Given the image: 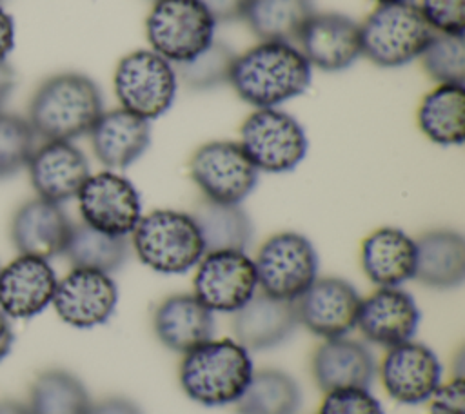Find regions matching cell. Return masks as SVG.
I'll return each mask as SVG.
<instances>
[{
    "label": "cell",
    "mask_w": 465,
    "mask_h": 414,
    "mask_svg": "<svg viewBox=\"0 0 465 414\" xmlns=\"http://www.w3.org/2000/svg\"><path fill=\"white\" fill-rule=\"evenodd\" d=\"M312 67L289 42H258L236 54L229 84L236 94L256 109L278 107L307 91Z\"/></svg>",
    "instance_id": "cell-1"
},
{
    "label": "cell",
    "mask_w": 465,
    "mask_h": 414,
    "mask_svg": "<svg viewBox=\"0 0 465 414\" xmlns=\"http://www.w3.org/2000/svg\"><path fill=\"white\" fill-rule=\"evenodd\" d=\"M104 113L98 84L84 73L65 71L45 78L31 96L29 116L36 138L67 140L89 134Z\"/></svg>",
    "instance_id": "cell-2"
},
{
    "label": "cell",
    "mask_w": 465,
    "mask_h": 414,
    "mask_svg": "<svg viewBox=\"0 0 465 414\" xmlns=\"http://www.w3.org/2000/svg\"><path fill=\"white\" fill-rule=\"evenodd\" d=\"M252 374L251 354L234 338L207 340L185 352L178 367L182 390L203 407L236 403Z\"/></svg>",
    "instance_id": "cell-3"
},
{
    "label": "cell",
    "mask_w": 465,
    "mask_h": 414,
    "mask_svg": "<svg viewBox=\"0 0 465 414\" xmlns=\"http://www.w3.org/2000/svg\"><path fill=\"white\" fill-rule=\"evenodd\" d=\"M138 260L160 274H185L205 254L200 229L191 212L154 209L140 218L131 232Z\"/></svg>",
    "instance_id": "cell-4"
},
{
    "label": "cell",
    "mask_w": 465,
    "mask_h": 414,
    "mask_svg": "<svg viewBox=\"0 0 465 414\" xmlns=\"http://www.w3.org/2000/svg\"><path fill=\"white\" fill-rule=\"evenodd\" d=\"M434 31L411 2L378 4L360 25L361 56L378 67H401L420 58Z\"/></svg>",
    "instance_id": "cell-5"
},
{
    "label": "cell",
    "mask_w": 465,
    "mask_h": 414,
    "mask_svg": "<svg viewBox=\"0 0 465 414\" xmlns=\"http://www.w3.org/2000/svg\"><path fill=\"white\" fill-rule=\"evenodd\" d=\"M113 85L122 109L153 122L173 107L178 76L174 65L153 49H136L116 64Z\"/></svg>",
    "instance_id": "cell-6"
},
{
    "label": "cell",
    "mask_w": 465,
    "mask_h": 414,
    "mask_svg": "<svg viewBox=\"0 0 465 414\" xmlns=\"http://www.w3.org/2000/svg\"><path fill=\"white\" fill-rule=\"evenodd\" d=\"M238 143L258 172L271 174L296 169L309 149L303 125L278 107L252 111L240 127Z\"/></svg>",
    "instance_id": "cell-7"
},
{
    "label": "cell",
    "mask_w": 465,
    "mask_h": 414,
    "mask_svg": "<svg viewBox=\"0 0 465 414\" xmlns=\"http://www.w3.org/2000/svg\"><path fill=\"white\" fill-rule=\"evenodd\" d=\"M252 261L260 292L287 301H296L318 278L320 269L314 245L294 231L269 236Z\"/></svg>",
    "instance_id": "cell-8"
},
{
    "label": "cell",
    "mask_w": 465,
    "mask_h": 414,
    "mask_svg": "<svg viewBox=\"0 0 465 414\" xmlns=\"http://www.w3.org/2000/svg\"><path fill=\"white\" fill-rule=\"evenodd\" d=\"M216 22L198 0H156L145 20L151 49L173 65L185 64L214 42Z\"/></svg>",
    "instance_id": "cell-9"
},
{
    "label": "cell",
    "mask_w": 465,
    "mask_h": 414,
    "mask_svg": "<svg viewBox=\"0 0 465 414\" xmlns=\"http://www.w3.org/2000/svg\"><path fill=\"white\" fill-rule=\"evenodd\" d=\"M189 174L205 200L242 203L258 183V169L238 142L213 140L189 160Z\"/></svg>",
    "instance_id": "cell-10"
},
{
    "label": "cell",
    "mask_w": 465,
    "mask_h": 414,
    "mask_svg": "<svg viewBox=\"0 0 465 414\" xmlns=\"http://www.w3.org/2000/svg\"><path fill=\"white\" fill-rule=\"evenodd\" d=\"M193 289L209 310L232 314L258 292L254 261L245 251L205 252L196 265Z\"/></svg>",
    "instance_id": "cell-11"
},
{
    "label": "cell",
    "mask_w": 465,
    "mask_h": 414,
    "mask_svg": "<svg viewBox=\"0 0 465 414\" xmlns=\"http://www.w3.org/2000/svg\"><path fill=\"white\" fill-rule=\"evenodd\" d=\"M76 198L82 222L107 234L127 238L143 216L138 189L116 171L89 174Z\"/></svg>",
    "instance_id": "cell-12"
},
{
    "label": "cell",
    "mask_w": 465,
    "mask_h": 414,
    "mask_svg": "<svg viewBox=\"0 0 465 414\" xmlns=\"http://www.w3.org/2000/svg\"><path fill=\"white\" fill-rule=\"evenodd\" d=\"M51 303L60 320L71 327H100L116 312L118 285L107 272L71 269L58 280Z\"/></svg>",
    "instance_id": "cell-13"
},
{
    "label": "cell",
    "mask_w": 465,
    "mask_h": 414,
    "mask_svg": "<svg viewBox=\"0 0 465 414\" xmlns=\"http://www.w3.org/2000/svg\"><path fill=\"white\" fill-rule=\"evenodd\" d=\"M378 374L392 399L403 405H420L429 401L440 387L441 363L430 347L409 340L387 349Z\"/></svg>",
    "instance_id": "cell-14"
},
{
    "label": "cell",
    "mask_w": 465,
    "mask_h": 414,
    "mask_svg": "<svg viewBox=\"0 0 465 414\" xmlns=\"http://www.w3.org/2000/svg\"><path fill=\"white\" fill-rule=\"evenodd\" d=\"M361 296L356 287L336 276L316 278L294 301L300 325L318 338L347 336L356 327Z\"/></svg>",
    "instance_id": "cell-15"
},
{
    "label": "cell",
    "mask_w": 465,
    "mask_h": 414,
    "mask_svg": "<svg viewBox=\"0 0 465 414\" xmlns=\"http://www.w3.org/2000/svg\"><path fill=\"white\" fill-rule=\"evenodd\" d=\"M27 171L38 198L60 205L76 198L91 174L84 151L67 140H49L35 147Z\"/></svg>",
    "instance_id": "cell-16"
},
{
    "label": "cell",
    "mask_w": 465,
    "mask_h": 414,
    "mask_svg": "<svg viewBox=\"0 0 465 414\" xmlns=\"http://www.w3.org/2000/svg\"><path fill=\"white\" fill-rule=\"evenodd\" d=\"M420 320V307L407 291L378 287L361 300L356 327L367 341L391 349L412 340Z\"/></svg>",
    "instance_id": "cell-17"
},
{
    "label": "cell",
    "mask_w": 465,
    "mask_h": 414,
    "mask_svg": "<svg viewBox=\"0 0 465 414\" xmlns=\"http://www.w3.org/2000/svg\"><path fill=\"white\" fill-rule=\"evenodd\" d=\"M296 42L309 65L325 73L343 71L361 56L360 25L341 13H314Z\"/></svg>",
    "instance_id": "cell-18"
},
{
    "label": "cell",
    "mask_w": 465,
    "mask_h": 414,
    "mask_svg": "<svg viewBox=\"0 0 465 414\" xmlns=\"http://www.w3.org/2000/svg\"><path fill=\"white\" fill-rule=\"evenodd\" d=\"M56 283L49 260L18 254L0 269V310L7 318H33L51 305Z\"/></svg>",
    "instance_id": "cell-19"
},
{
    "label": "cell",
    "mask_w": 465,
    "mask_h": 414,
    "mask_svg": "<svg viewBox=\"0 0 465 414\" xmlns=\"http://www.w3.org/2000/svg\"><path fill=\"white\" fill-rule=\"evenodd\" d=\"M71 229L73 222L60 203L36 196L15 211L9 234L20 254L51 260L64 252Z\"/></svg>",
    "instance_id": "cell-20"
},
{
    "label": "cell",
    "mask_w": 465,
    "mask_h": 414,
    "mask_svg": "<svg viewBox=\"0 0 465 414\" xmlns=\"http://www.w3.org/2000/svg\"><path fill=\"white\" fill-rule=\"evenodd\" d=\"M300 321L294 301L256 292L242 309L232 312V336L249 352L269 350L292 338Z\"/></svg>",
    "instance_id": "cell-21"
},
{
    "label": "cell",
    "mask_w": 465,
    "mask_h": 414,
    "mask_svg": "<svg viewBox=\"0 0 465 414\" xmlns=\"http://www.w3.org/2000/svg\"><path fill=\"white\" fill-rule=\"evenodd\" d=\"M378 372L372 350L347 336L325 340L311 358V374L320 390L361 387L369 389Z\"/></svg>",
    "instance_id": "cell-22"
},
{
    "label": "cell",
    "mask_w": 465,
    "mask_h": 414,
    "mask_svg": "<svg viewBox=\"0 0 465 414\" xmlns=\"http://www.w3.org/2000/svg\"><path fill=\"white\" fill-rule=\"evenodd\" d=\"M91 147L100 163L127 169L140 160L151 145V122L118 107L104 111L89 131Z\"/></svg>",
    "instance_id": "cell-23"
},
{
    "label": "cell",
    "mask_w": 465,
    "mask_h": 414,
    "mask_svg": "<svg viewBox=\"0 0 465 414\" xmlns=\"http://www.w3.org/2000/svg\"><path fill=\"white\" fill-rule=\"evenodd\" d=\"M153 330L163 347L185 354L214 336V312L194 294H171L156 305Z\"/></svg>",
    "instance_id": "cell-24"
},
{
    "label": "cell",
    "mask_w": 465,
    "mask_h": 414,
    "mask_svg": "<svg viewBox=\"0 0 465 414\" xmlns=\"http://www.w3.org/2000/svg\"><path fill=\"white\" fill-rule=\"evenodd\" d=\"M360 263L376 287H401L414 278L416 242L398 227H380L361 242Z\"/></svg>",
    "instance_id": "cell-25"
},
{
    "label": "cell",
    "mask_w": 465,
    "mask_h": 414,
    "mask_svg": "<svg viewBox=\"0 0 465 414\" xmlns=\"http://www.w3.org/2000/svg\"><path fill=\"white\" fill-rule=\"evenodd\" d=\"M416 242L414 280L436 291L456 289L465 280V240L454 229H432Z\"/></svg>",
    "instance_id": "cell-26"
},
{
    "label": "cell",
    "mask_w": 465,
    "mask_h": 414,
    "mask_svg": "<svg viewBox=\"0 0 465 414\" xmlns=\"http://www.w3.org/2000/svg\"><path fill=\"white\" fill-rule=\"evenodd\" d=\"M194 218L205 252L247 251L254 236V225L240 203H218L200 200L191 212Z\"/></svg>",
    "instance_id": "cell-27"
},
{
    "label": "cell",
    "mask_w": 465,
    "mask_h": 414,
    "mask_svg": "<svg viewBox=\"0 0 465 414\" xmlns=\"http://www.w3.org/2000/svg\"><path fill=\"white\" fill-rule=\"evenodd\" d=\"M418 127L443 147L461 145L465 138V91L458 84H438L418 107Z\"/></svg>",
    "instance_id": "cell-28"
},
{
    "label": "cell",
    "mask_w": 465,
    "mask_h": 414,
    "mask_svg": "<svg viewBox=\"0 0 465 414\" xmlns=\"http://www.w3.org/2000/svg\"><path fill=\"white\" fill-rule=\"evenodd\" d=\"M312 0H249L245 20L260 42H296L314 15Z\"/></svg>",
    "instance_id": "cell-29"
},
{
    "label": "cell",
    "mask_w": 465,
    "mask_h": 414,
    "mask_svg": "<svg viewBox=\"0 0 465 414\" xmlns=\"http://www.w3.org/2000/svg\"><path fill=\"white\" fill-rule=\"evenodd\" d=\"M234 405L236 414H298L302 389L282 369L254 370L247 389Z\"/></svg>",
    "instance_id": "cell-30"
},
{
    "label": "cell",
    "mask_w": 465,
    "mask_h": 414,
    "mask_svg": "<svg viewBox=\"0 0 465 414\" xmlns=\"http://www.w3.org/2000/svg\"><path fill=\"white\" fill-rule=\"evenodd\" d=\"M73 269H93L113 274L129 258V240L96 231L89 225L73 223L69 240L62 252Z\"/></svg>",
    "instance_id": "cell-31"
},
{
    "label": "cell",
    "mask_w": 465,
    "mask_h": 414,
    "mask_svg": "<svg viewBox=\"0 0 465 414\" xmlns=\"http://www.w3.org/2000/svg\"><path fill=\"white\" fill-rule=\"evenodd\" d=\"M93 401L82 380L64 369L40 372L29 390L31 414H87Z\"/></svg>",
    "instance_id": "cell-32"
},
{
    "label": "cell",
    "mask_w": 465,
    "mask_h": 414,
    "mask_svg": "<svg viewBox=\"0 0 465 414\" xmlns=\"http://www.w3.org/2000/svg\"><path fill=\"white\" fill-rule=\"evenodd\" d=\"M236 53L225 44L214 38V42L203 49L193 60L174 65L176 76L194 91L216 89L229 84V74Z\"/></svg>",
    "instance_id": "cell-33"
},
{
    "label": "cell",
    "mask_w": 465,
    "mask_h": 414,
    "mask_svg": "<svg viewBox=\"0 0 465 414\" xmlns=\"http://www.w3.org/2000/svg\"><path fill=\"white\" fill-rule=\"evenodd\" d=\"M423 71L436 84L465 82V38L463 34L434 33L420 54Z\"/></svg>",
    "instance_id": "cell-34"
},
{
    "label": "cell",
    "mask_w": 465,
    "mask_h": 414,
    "mask_svg": "<svg viewBox=\"0 0 465 414\" xmlns=\"http://www.w3.org/2000/svg\"><path fill=\"white\" fill-rule=\"evenodd\" d=\"M35 147L36 134L27 118L0 111V180L27 167Z\"/></svg>",
    "instance_id": "cell-35"
},
{
    "label": "cell",
    "mask_w": 465,
    "mask_h": 414,
    "mask_svg": "<svg viewBox=\"0 0 465 414\" xmlns=\"http://www.w3.org/2000/svg\"><path fill=\"white\" fill-rule=\"evenodd\" d=\"M318 414H385L381 403L369 389L351 387L325 392Z\"/></svg>",
    "instance_id": "cell-36"
},
{
    "label": "cell",
    "mask_w": 465,
    "mask_h": 414,
    "mask_svg": "<svg viewBox=\"0 0 465 414\" xmlns=\"http://www.w3.org/2000/svg\"><path fill=\"white\" fill-rule=\"evenodd\" d=\"M418 7L434 33L463 34L465 0H421Z\"/></svg>",
    "instance_id": "cell-37"
},
{
    "label": "cell",
    "mask_w": 465,
    "mask_h": 414,
    "mask_svg": "<svg viewBox=\"0 0 465 414\" xmlns=\"http://www.w3.org/2000/svg\"><path fill=\"white\" fill-rule=\"evenodd\" d=\"M429 414H465V380L454 376L441 381L429 399Z\"/></svg>",
    "instance_id": "cell-38"
},
{
    "label": "cell",
    "mask_w": 465,
    "mask_h": 414,
    "mask_svg": "<svg viewBox=\"0 0 465 414\" xmlns=\"http://www.w3.org/2000/svg\"><path fill=\"white\" fill-rule=\"evenodd\" d=\"M205 11L218 22H232L245 16L249 0H198Z\"/></svg>",
    "instance_id": "cell-39"
},
{
    "label": "cell",
    "mask_w": 465,
    "mask_h": 414,
    "mask_svg": "<svg viewBox=\"0 0 465 414\" xmlns=\"http://www.w3.org/2000/svg\"><path fill=\"white\" fill-rule=\"evenodd\" d=\"M87 414H143V412L133 399L124 396H111L98 403H93Z\"/></svg>",
    "instance_id": "cell-40"
},
{
    "label": "cell",
    "mask_w": 465,
    "mask_h": 414,
    "mask_svg": "<svg viewBox=\"0 0 465 414\" xmlns=\"http://www.w3.org/2000/svg\"><path fill=\"white\" fill-rule=\"evenodd\" d=\"M15 47V22L13 16L0 5V62L7 60V54Z\"/></svg>",
    "instance_id": "cell-41"
},
{
    "label": "cell",
    "mask_w": 465,
    "mask_h": 414,
    "mask_svg": "<svg viewBox=\"0 0 465 414\" xmlns=\"http://www.w3.org/2000/svg\"><path fill=\"white\" fill-rule=\"evenodd\" d=\"M15 85H16V73L11 67V64H7V60H2L0 62V111L9 100V96L13 94Z\"/></svg>",
    "instance_id": "cell-42"
},
{
    "label": "cell",
    "mask_w": 465,
    "mask_h": 414,
    "mask_svg": "<svg viewBox=\"0 0 465 414\" xmlns=\"http://www.w3.org/2000/svg\"><path fill=\"white\" fill-rule=\"evenodd\" d=\"M15 341V334H13V327L9 318L0 310V361L9 354L11 347Z\"/></svg>",
    "instance_id": "cell-43"
},
{
    "label": "cell",
    "mask_w": 465,
    "mask_h": 414,
    "mask_svg": "<svg viewBox=\"0 0 465 414\" xmlns=\"http://www.w3.org/2000/svg\"><path fill=\"white\" fill-rule=\"evenodd\" d=\"M0 414H31V410L25 403H20L16 399H2Z\"/></svg>",
    "instance_id": "cell-44"
},
{
    "label": "cell",
    "mask_w": 465,
    "mask_h": 414,
    "mask_svg": "<svg viewBox=\"0 0 465 414\" xmlns=\"http://www.w3.org/2000/svg\"><path fill=\"white\" fill-rule=\"evenodd\" d=\"M378 4H392V2H411V0H374Z\"/></svg>",
    "instance_id": "cell-45"
},
{
    "label": "cell",
    "mask_w": 465,
    "mask_h": 414,
    "mask_svg": "<svg viewBox=\"0 0 465 414\" xmlns=\"http://www.w3.org/2000/svg\"><path fill=\"white\" fill-rule=\"evenodd\" d=\"M2 2H4V0H0V4H2Z\"/></svg>",
    "instance_id": "cell-46"
},
{
    "label": "cell",
    "mask_w": 465,
    "mask_h": 414,
    "mask_svg": "<svg viewBox=\"0 0 465 414\" xmlns=\"http://www.w3.org/2000/svg\"><path fill=\"white\" fill-rule=\"evenodd\" d=\"M154 2H156V0H154Z\"/></svg>",
    "instance_id": "cell-47"
}]
</instances>
